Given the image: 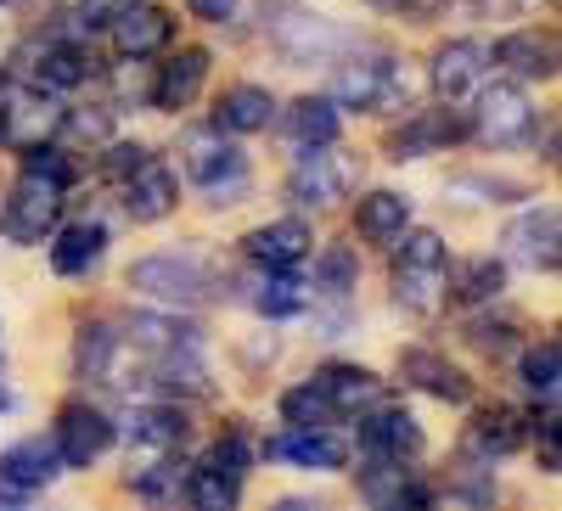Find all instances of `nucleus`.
<instances>
[{
    "label": "nucleus",
    "instance_id": "nucleus-1",
    "mask_svg": "<svg viewBox=\"0 0 562 511\" xmlns=\"http://www.w3.org/2000/svg\"><path fill=\"white\" fill-rule=\"evenodd\" d=\"M400 253H394V298L411 315H439L450 298V253L439 230H400Z\"/></svg>",
    "mask_w": 562,
    "mask_h": 511
},
{
    "label": "nucleus",
    "instance_id": "nucleus-2",
    "mask_svg": "<svg viewBox=\"0 0 562 511\" xmlns=\"http://www.w3.org/2000/svg\"><path fill=\"white\" fill-rule=\"evenodd\" d=\"M333 102L355 113H394L411 107V73L394 57H355L333 73Z\"/></svg>",
    "mask_w": 562,
    "mask_h": 511
},
{
    "label": "nucleus",
    "instance_id": "nucleus-3",
    "mask_svg": "<svg viewBox=\"0 0 562 511\" xmlns=\"http://www.w3.org/2000/svg\"><path fill=\"white\" fill-rule=\"evenodd\" d=\"M63 192L68 185L45 180V174H18L7 208H0V237H7L12 248H40L57 237V219H63Z\"/></svg>",
    "mask_w": 562,
    "mask_h": 511
},
{
    "label": "nucleus",
    "instance_id": "nucleus-4",
    "mask_svg": "<svg viewBox=\"0 0 562 511\" xmlns=\"http://www.w3.org/2000/svg\"><path fill=\"white\" fill-rule=\"evenodd\" d=\"M180 163H186V174H192L203 192H209V203H237V197L248 192V163H243L237 147H231L225 129H198V135H186Z\"/></svg>",
    "mask_w": 562,
    "mask_h": 511
},
{
    "label": "nucleus",
    "instance_id": "nucleus-5",
    "mask_svg": "<svg viewBox=\"0 0 562 511\" xmlns=\"http://www.w3.org/2000/svg\"><path fill=\"white\" fill-rule=\"evenodd\" d=\"M360 185V158L355 152H338V141L326 147H310L299 158V169L288 174V197L299 208H333L338 197H349Z\"/></svg>",
    "mask_w": 562,
    "mask_h": 511
},
{
    "label": "nucleus",
    "instance_id": "nucleus-6",
    "mask_svg": "<svg viewBox=\"0 0 562 511\" xmlns=\"http://www.w3.org/2000/svg\"><path fill=\"white\" fill-rule=\"evenodd\" d=\"M130 287L158 298V304L198 309L209 298V270L198 259H186V253H153V259H135L130 264Z\"/></svg>",
    "mask_w": 562,
    "mask_h": 511
},
{
    "label": "nucleus",
    "instance_id": "nucleus-7",
    "mask_svg": "<svg viewBox=\"0 0 562 511\" xmlns=\"http://www.w3.org/2000/svg\"><path fill=\"white\" fill-rule=\"evenodd\" d=\"M479 107H473V135L484 147L506 152V147H518L529 141V129H535V107L518 84H479L473 90Z\"/></svg>",
    "mask_w": 562,
    "mask_h": 511
},
{
    "label": "nucleus",
    "instance_id": "nucleus-8",
    "mask_svg": "<svg viewBox=\"0 0 562 511\" xmlns=\"http://www.w3.org/2000/svg\"><path fill=\"white\" fill-rule=\"evenodd\" d=\"M63 473L57 439H18L12 450H0V506L34 500L40 489H52Z\"/></svg>",
    "mask_w": 562,
    "mask_h": 511
},
{
    "label": "nucleus",
    "instance_id": "nucleus-9",
    "mask_svg": "<svg viewBox=\"0 0 562 511\" xmlns=\"http://www.w3.org/2000/svg\"><path fill=\"white\" fill-rule=\"evenodd\" d=\"M108 39H113V52L124 63H140V57L164 52V45L175 39V18L164 7H153V0H130V7L108 12Z\"/></svg>",
    "mask_w": 562,
    "mask_h": 511
},
{
    "label": "nucleus",
    "instance_id": "nucleus-10",
    "mask_svg": "<svg viewBox=\"0 0 562 511\" xmlns=\"http://www.w3.org/2000/svg\"><path fill=\"white\" fill-rule=\"evenodd\" d=\"M113 444V422L97 405H63L57 416V455H63V473H85L97 467Z\"/></svg>",
    "mask_w": 562,
    "mask_h": 511
},
{
    "label": "nucleus",
    "instance_id": "nucleus-11",
    "mask_svg": "<svg viewBox=\"0 0 562 511\" xmlns=\"http://www.w3.org/2000/svg\"><path fill=\"white\" fill-rule=\"evenodd\" d=\"M175 203H180V180H175V169L158 163L153 152L124 174V208H130L135 225H158V219H169Z\"/></svg>",
    "mask_w": 562,
    "mask_h": 511
},
{
    "label": "nucleus",
    "instance_id": "nucleus-12",
    "mask_svg": "<svg viewBox=\"0 0 562 511\" xmlns=\"http://www.w3.org/2000/svg\"><path fill=\"white\" fill-rule=\"evenodd\" d=\"M484 68H490V45H479V39H450V45H439L434 52V68H428V79H434V96L439 102H467L473 90L484 84Z\"/></svg>",
    "mask_w": 562,
    "mask_h": 511
},
{
    "label": "nucleus",
    "instance_id": "nucleus-13",
    "mask_svg": "<svg viewBox=\"0 0 562 511\" xmlns=\"http://www.w3.org/2000/svg\"><path fill=\"white\" fill-rule=\"evenodd\" d=\"M270 461H288L299 473H338L349 461V444L333 433V428H288L265 444Z\"/></svg>",
    "mask_w": 562,
    "mask_h": 511
},
{
    "label": "nucleus",
    "instance_id": "nucleus-14",
    "mask_svg": "<svg viewBox=\"0 0 562 511\" xmlns=\"http://www.w3.org/2000/svg\"><path fill=\"white\" fill-rule=\"evenodd\" d=\"M90 68L97 63H90V52L74 39H45L34 52H23V73L34 79V90H74V84L90 79Z\"/></svg>",
    "mask_w": 562,
    "mask_h": 511
},
{
    "label": "nucleus",
    "instance_id": "nucleus-15",
    "mask_svg": "<svg viewBox=\"0 0 562 511\" xmlns=\"http://www.w3.org/2000/svg\"><path fill=\"white\" fill-rule=\"evenodd\" d=\"M467 124L450 113V107H434V113H416L405 118L394 135H389V158L405 163V158H428V152H450V141H461Z\"/></svg>",
    "mask_w": 562,
    "mask_h": 511
},
{
    "label": "nucleus",
    "instance_id": "nucleus-16",
    "mask_svg": "<svg viewBox=\"0 0 562 511\" xmlns=\"http://www.w3.org/2000/svg\"><path fill=\"white\" fill-rule=\"evenodd\" d=\"M248 259L259 264V270H293V264H304L310 259V248H315V230L304 225V219H270V225H259V230H248Z\"/></svg>",
    "mask_w": 562,
    "mask_h": 511
},
{
    "label": "nucleus",
    "instance_id": "nucleus-17",
    "mask_svg": "<svg viewBox=\"0 0 562 511\" xmlns=\"http://www.w3.org/2000/svg\"><path fill=\"white\" fill-rule=\"evenodd\" d=\"M203 79H209V52H203V45H180V52L158 68V79H153V107H158V113L192 107L198 90H203Z\"/></svg>",
    "mask_w": 562,
    "mask_h": 511
},
{
    "label": "nucleus",
    "instance_id": "nucleus-18",
    "mask_svg": "<svg viewBox=\"0 0 562 511\" xmlns=\"http://www.w3.org/2000/svg\"><path fill=\"white\" fill-rule=\"evenodd\" d=\"M360 450L371 461H411L422 450V428L411 410H371L360 416Z\"/></svg>",
    "mask_w": 562,
    "mask_h": 511
},
{
    "label": "nucleus",
    "instance_id": "nucleus-19",
    "mask_svg": "<svg viewBox=\"0 0 562 511\" xmlns=\"http://www.w3.org/2000/svg\"><path fill=\"white\" fill-rule=\"evenodd\" d=\"M529 439V428H524V416L512 410V405H495V410H479L473 422H467V433H461V450L473 455V461H501V455H512Z\"/></svg>",
    "mask_w": 562,
    "mask_h": 511
},
{
    "label": "nucleus",
    "instance_id": "nucleus-20",
    "mask_svg": "<svg viewBox=\"0 0 562 511\" xmlns=\"http://www.w3.org/2000/svg\"><path fill=\"white\" fill-rule=\"evenodd\" d=\"M192 439V422H186L180 405H153L130 416V455H180V444Z\"/></svg>",
    "mask_w": 562,
    "mask_h": 511
},
{
    "label": "nucleus",
    "instance_id": "nucleus-21",
    "mask_svg": "<svg viewBox=\"0 0 562 511\" xmlns=\"http://www.w3.org/2000/svg\"><path fill=\"white\" fill-rule=\"evenodd\" d=\"M57 118H63V107L45 90H7V124H0V135L18 147H34V141H52L57 135Z\"/></svg>",
    "mask_w": 562,
    "mask_h": 511
},
{
    "label": "nucleus",
    "instance_id": "nucleus-22",
    "mask_svg": "<svg viewBox=\"0 0 562 511\" xmlns=\"http://www.w3.org/2000/svg\"><path fill=\"white\" fill-rule=\"evenodd\" d=\"M310 383L338 405V416H360L366 405H378V399H383V377H378V371H366V365H344V360L321 365Z\"/></svg>",
    "mask_w": 562,
    "mask_h": 511
},
{
    "label": "nucleus",
    "instance_id": "nucleus-23",
    "mask_svg": "<svg viewBox=\"0 0 562 511\" xmlns=\"http://www.w3.org/2000/svg\"><path fill=\"white\" fill-rule=\"evenodd\" d=\"M400 371H405L411 388L434 394V399H445V405H467V399H473V383H467L461 371H456L445 354H434V349H405V354H400Z\"/></svg>",
    "mask_w": 562,
    "mask_h": 511
},
{
    "label": "nucleus",
    "instance_id": "nucleus-24",
    "mask_svg": "<svg viewBox=\"0 0 562 511\" xmlns=\"http://www.w3.org/2000/svg\"><path fill=\"white\" fill-rule=\"evenodd\" d=\"M506 242H512V253H518L529 270H557V242H562V219H557V208L546 203V208H529L518 225L506 230Z\"/></svg>",
    "mask_w": 562,
    "mask_h": 511
},
{
    "label": "nucleus",
    "instance_id": "nucleus-25",
    "mask_svg": "<svg viewBox=\"0 0 562 511\" xmlns=\"http://www.w3.org/2000/svg\"><path fill=\"white\" fill-rule=\"evenodd\" d=\"M276 118V96L265 84H231L225 96L214 102V129L225 135H259Z\"/></svg>",
    "mask_w": 562,
    "mask_h": 511
},
{
    "label": "nucleus",
    "instance_id": "nucleus-26",
    "mask_svg": "<svg viewBox=\"0 0 562 511\" xmlns=\"http://www.w3.org/2000/svg\"><path fill=\"white\" fill-rule=\"evenodd\" d=\"M495 63L512 79H557V34L524 29V34H506L495 45Z\"/></svg>",
    "mask_w": 562,
    "mask_h": 511
},
{
    "label": "nucleus",
    "instance_id": "nucleus-27",
    "mask_svg": "<svg viewBox=\"0 0 562 511\" xmlns=\"http://www.w3.org/2000/svg\"><path fill=\"white\" fill-rule=\"evenodd\" d=\"M276 45H281L293 63H326L338 45H349V34H344L338 23H326V18H281Z\"/></svg>",
    "mask_w": 562,
    "mask_h": 511
},
{
    "label": "nucleus",
    "instance_id": "nucleus-28",
    "mask_svg": "<svg viewBox=\"0 0 562 511\" xmlns=\"http://www.w3.org/2000/svg\"><path fill=\"white\" fill-rule=\"evenodd\" d=\"M102 253H108V225L79 219V225H68L63 237L52 242V270L57 275H85V270L102 264Z\"/></svg>",
    "mask_w": 562,
    "mask_h": 511
},
{
    "label": "nucleus",
    "instance_id": "nucleus-29",
    "mask_svg": "<svg viewBox=\"0 0 562 511\" xmlns=\"http://www.w3.org/2000/svg\"><path fill=\"white\" fill-rule=\"evenodd\" d=\"M186 500L203 506V511H225V506H237L243 500V473L237 467H225V461L203 455L192 473H186Z\"/></svg>",
    "mask_w": 562,
    "mask_h": 511
},
{
    "label": "nucleus",
    "instance_id": "nucleus-30",
    "mask_svg": "<svg viewBox=\"0 0 562 511\" xmlns=\"http://www.w3.org/2000/svg\"><path fill=\"white\" fill-rule=\"evenodd\" d=\"M360 495L371 506H428L434 500V489H422L405 461H378L371 473H360Z\"/></svg>",
    "mask_w": 562,
    "mask_h": 511
},
{
    "label": "nucleus",
    "instance_id": "nucleus-31",
    "mask_svg": "<svg viewBox=\"0 0 562 511\" xmlns=\"http://www.w3.org/2000/svg\"><path fill=\"white\" fill-rule=\"evenodd\" d=\"M338 129H344V113L333 96H299L288 107V135L310 152V147H326V141H338Z\"/></svg>",
    "mask_w": 562,
    "mask_h": 511
},
{
    "label": "nucleus",
    "instance_id": "nucleus-32",
    "mask_svg": "<svg viewBox=\"0 0 562 511\" xmlns=\"http://www.w3.org/2000/svg\"><path fill=\"white\" fill-rule=\"evenodd\" d=\"M405 225H411V197L400 192H366L355 208V230L366 242H394Z\"/></svg>",
    "mask_w": 562,
    "mask_h": 511
},
{
    "label": "nucleus",
    "instance_id": "nucleus-33",
    "mask_svg": "<svg viewBox=\"0 0 562 511\" xmlns=\"http://www.w3.org/2000/svg\"><path fill=\"white\" fill-rule=\"evenodd\" d=\"M254 309L270 315V320L304 315V309H310V282H299V275H288V270H270V282L254 293Z\"/></svg>",
    "mask_w": 562,
    "mask_h": 511
},
{
    "label": "nucleus",
    "instance_id": "nucleus-34",
    "mask_svg": "<svg viewBox=\"0 0 562 511\" xmlns=\"http://www.w3.org/2000/svg\"><path fill=\"white\" fill-rule=\"evenodd\" d=\"M450 287H456L461 304H495L501 287H506V264L490 259V253H484V259H467V264L456 270V282H450Z\"/></svg>",
    "mask_w": 562,
    "mask_h": 511
},
{
    "label": "nucleus",
    "instance_id": "nucleus-35",
    "mask_svg": "<svg viewBox=\"0 0 562 511\" xmlns=\"http://www.w3.org/2000/svg\"><path fill=\"white\" fill-rule=\"evenodd\" d=\"M113 354H119V332L113 327H102V320L79 327V343H74L79 377H113Z\"/></svg>",
    "mask_w": 562,
    "mask_h": 511
},
{
    "label": "nucleus",
    "instance_id": "nucleus-36",
    "mask_svg": "<svg viewBox=\"0 0 562 511\" xmlns=\"http://www.w3.org/2000/svg\"><path fill=\"white\" fill-rule=\"evenodd\" d=\"M186 461H175V455H153V467H140V473H130V489L140 495V500H180L186 495Z\"/></svg>",
    "mask_w": 562,
    "mask_h": 511
},
{
    "label": "nucleus",
    "instance_id": "nucleus-37",
    "mask_svg": "<svg viewBox=\"0 0 562 511\" xmlns=\"http://www.w3.org/2000/svg\"><path fill=\"white\" fill-rule=\"evenodd\" d=\"M281 422L288 428H326V422H338V405L326 399L315 383H299L281 394Z\"/></svg>",
    "mask_w": 562,
    "mask_h": 511
},
{
    "label": "nucleus",
    "instance_id": "nucleus-38",
    "mask_svg": "<svg viewBox=\"0 0 562 511\" xmlns=\"http://www.w3.org/2000/svg\"><path fill=\"white\" fill-rule=\"evenodd\" d=\"M130 343L147 349V354H169V349H186L198 338H192V327H180V320H169V315H135L130 320Z\"/></svg>",
    "mask_w": 562,
    "mask_h": 511
},
{
    "label": "nucleus",
    "instance_id": "nucleus-39",
    "mask_svg": "<svg viewBox=\"0 0 562 511\" xmlns=\"http://www.w3.org/2000/svg\"><path fill=\"white\" fill-rule=\"evenodd\" d=\"M557 377H562V343L546 338V343H535V349L524 354V388L551 405V399H557Z\"/></svg>",
    "mask_w": 562,
    "mask_h": 511
},
{
    "label": "nucleus",
    "instance_id": "nucleus-40",
    "mask_svg": "<svg viewBox=\"0 0 562 511\" xmlns=\"http://www.w3.org/2000/svg\"><path fill=\"white\" fill-rule=\"evenodd\" d=\"M349 287H355V253L333 248L315 270V298H349Z\"/></svg>",
    "mask_w": 562,
    "mask_h": 511
},
{
    "label": "nucleus",
    "instance_id": "nucleus-41",
    "mask_svg": "<svg viewBox=\"0 0 562 511\" xmlns=\"http://www.w3.org/2000/svg\"><path fill=\"white\" fill-rule=\"evenodd\" d=\"M57 129L68 135V141H108L113 118H108V107H97V113H63Z\"/></svg>",
    "mask_w": 562,
    "mask_h": 511
},
{
    "label": "nucleus",
    "instance_id": "nucleus-42",
    "mask_svg": "<svg viewBox=\"0 0 562 511\" xmlns=\"http://www.w3.org/2000/svg\"><path fill=\"white\" fill-rule=\"evenodd\" d=\"M473 343H479L484 354H506L512 343H518V327H512V320H479V327H473Z\"/></svg>",
    "mask_w": 562,
    "mask_h": 511
},
{
    "label": "nucleus",
    "instance_id": "nucleus-43",
    "mask_svg": "<svg viewBox=\"0 0 562 511\" xmlns=\"http://www.w3.org/2000/svg\"><path fill=\"white\" fill-rule=\"evenodd\" d=\"M540 473H562V450H557V410L546 405V422H540Z\"/></svg>",
    "mask_w": 562,
    "mask_h": 511
},
{
    "label": "nucleus",
    "instance_id": "nucleus-44",
    "mask_svg": "<svg viewBox=\"0 0 562 511\" xmlns=\"http://www.w3.org/2000/svg\"><path fill=\"white\" fill-rule=\"evenodd\" d=\"M371 12H394V18H428L439 12V0H366Z\"/></svg>",
    "mask_w": 562,
    "mask_h": 511
},
{
    "label": "nucleus",
    "instance_id": "nucleus-45",
    "mask_svg": "<svg viewBox=\"0 0 562 511\" xmlns=\"http://www.w3.org/2000/svg\"><path fill=\"white\" fill-rule=\"evenodd\" d=\"M186 7H192V18H203V23H225V18H237L243 0H186Z\"/></svg>",
    "mask_w": 562,
    "mask_h": 511
},
{
    "label": "nucleus",
    "instance_id": "nucleus-46",
    "mask_svg": "<svg viewBox=\"0 0 562 511\" xmlns=\"http://www.w3.org/2000/svg\"><path fill=\"white\" fill-rule=\"evenodd\" d=\"M140 158H147V147H135V141H119V147H108V174H130Z\"/></svg>",
    "mask_w": 562,
    "mask_h": 511
}]
</instances>
